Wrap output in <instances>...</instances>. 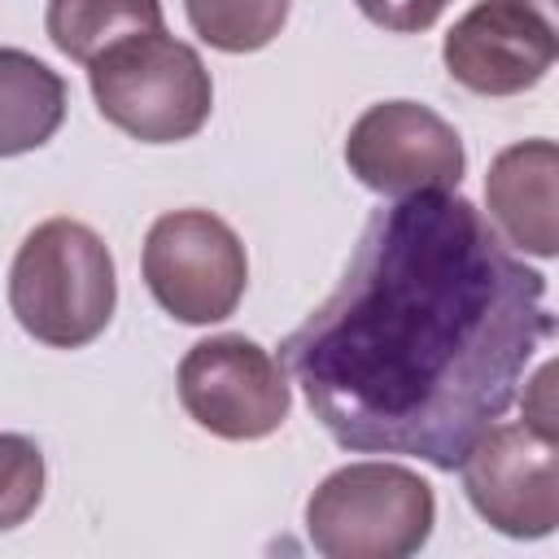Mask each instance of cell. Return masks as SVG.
I'll use <instances>...</instances> for the list:
<instances>
[{"label":"cell","instance_id":"6da1fadb","mask_svg":"<svg viewBox=\"0 0 559 559\" xmlns=\"http://www.w3.org/2000/svg\"><path fill=\"white\" fill-rule=\"evenodd\" d=\"M550 332L542 271L467 197L415 192L367 218L341 284L284 336L280 362L336 445L454 472Z\"/></svg>","mask_w":559,"mask_h":559},{"label":"cell","instance_id":"7a4b0ae2","mask_svg":"<svg viewBox=\"0 0 559 559\" xmlns=\"http://www.w3.org/2000/svg\"><path fill=\"white\" fill-rule=\"evenodd\" d=\"M114 301V253L87 223L48 218L17 245L9 306L26 336L52 349H83L109 328Z\"/></svg>","mask_w":559,"mask_h":559},{"label":"cell","instance_id":"3957f363","mask_svg":"<svg viewBox=\"0 0 559 559\" xmlns=\"http://www.w3.org/2000/svg\"><path fill=\"white\" fill-rule=\"evenodd\" d=\"M87 83L100 118L140 144H179L197 135L214 109L205 61L166 31L135 35L96 57Z\"/></svg>","mask_w":559,"mask_h":559},{"label":"cell","instance_id":"277c9868","mask_svg":"<svg viewBox=\"0 0 559 559\" xmlns=\"http://www.w3.org/2000/svg\"><path fill=\"white\" fill-rule=\"evenodd\" d=\"M437 520L432 485L402 463L336 467L306 502L310 546L328 559H406Z\"/></svg>","mask_w":559,"mask_h":559},{"label":"cell","instance_id":"5b68a950","mask_svg":"<svg viewBox=\"0 0 559 559\" xmlns=\"http://www.w3.org/2000/svg\"><path fill=\"white\" fill-rule=\"evenodd\" d=\"M144 284L179 323L227 319L249 284L240 236L210 210H170L144 236Z\"/></svg>","mask_w":559,"mask_h":559},{"label":"cell","instance_id":"8992f818","mask_svg":"<svg viewBox=\"0 0 559 559\" xmlns=\"http://www.w3.org/2000/svg\"><path fill=\"white\" fill-rule=\"evenodd\" d=\"M179 402L205 432L223 441H258L288 419V376L258 341L227 332L197 341L183 354Z\"/></svg>","mask_w":559,"mask_h":559},{"label":"cell","instance_id":"52a82bcc","mask_svg":"<svg viewBox=\"0 0 559 559\" xmlns=\"http://www.w3.org/2000/svg\"><path fill=\"white\" fill-rule=\"evenodd\" d=\"M476 515L520 542L559 528V445L537 428L489 424L459 463Z\"/></svg>","mask_w":559,"mask_h":559},{"label":"cell","instance_id":"ba28073f","mask_svg":"<svg viewBox=\"0 0 559 559\" xmlns=\"http://www.w3.org/2000/svg\"><path fill=\"white\" fill-rule=\"evenodd\" d=\"M349 175L380 197L454 192L467 166L459 131L419 100H380L345 135Z\"/></svg>","mask_w":559,"mask_h":559},{"label":"cell","instance_id":"9c48e42d","mask_svg":"<svg viewBox=\"0 0 559 559\" xmlns=\"http://www.w3.org/2000/svg\"><path fill=\"white\" fill-rule=\"evenodd\" d=\"M559 57L550 31L524 0H480L445 35L441 61L476 96H520L542 83Z\"/></svg>","mask_w":559,"mask_h":559},{"label":"cell","instance_id":"30bf717a","mask_svg":"<svg viewBox=\"0 0 559 559\" xmlns=\"http://www.w3.org/2000/svg\"><path fill=\"white\" fill-rule=\"evenodd\" d=\"M485 205L498 236L533 258H559V144L520 140L489 162Z\"/></svg>","mask_w":559,"mask_h":559},{"label":"cell","instance_id":"8fae6325","mask_svg":"<svg viewBox=\"0 0 559 559\" xmlns=\"http://www.w3.org/2000/svg\"><path fill=\"white\" fill-rule=\"evenodd\" d=\"M44 31L57 52L92 66L109 48L162 31V0H48Z\"/></svg>","mask_w":559,"mask_h":559},{"label":"cell","instance_id":"7c38bea8","mask_svg":"<svg viewBox=\"0 0 559 559\" xmlns=\"http://www.w3.org/2000/svg\"><path fill=\"white\" fill-rule=\"evenodd\" d=\"M66 118V83L22 48L0 52V153L39 148Z\"/></svg>","mask_w":559,"mask_h":559},{"label":"cell","instance_id":"4fadbf2b","mask_svg":"<svg viewBox=\"0 0 559 559\" xmlns=\"http://www.w3.org/2000/svg\"><path fill=\"white\" fill-rule=\"evenodd\" d=\"M293 0H183L192 31L218 52H258L284 22Z\"/></svg>","mask_w":559,"mask_h":559},{"label":"cell","instance_id":"5bb4252c","mask_svg":"<svg viewBox=\"0 0 559 559\" xmlns=\"http://www.w3.org/2000/svg\"><path fill=\"white\" fill-rule=\"evenodd\" d=\"M0 450H4L0 524L13 528V524L39 502V489H44V459H39V450H35L26 437H17V432H9V437L0 441Z\"/></svg>","mask_w":559,"mask_h":559},{"label":"cell","instance_id":"9a60e30c","mask_svg":"<svg viewBox=\"0 0 559 559\" xmlns=\"http://www.w3.org/2000/svg\"><path fill=\"white\" fill-rule=\"evenodd\" d=\"M520 415L528 428H537L542 437H550L559 445V354L533 371V380L520 393Z\"/></svg>","mask_w":559,"mask_h":559},{"label":"cell","instance_id":"2e32d148","mask_svg":"<svg viewBox=\"0 0 559 559\" xmlns=\"http://www.w3.org/2000/svg\"><path fill=\"white\" fill-rule=\"evenodd\" d=\"M362 9L367 22L384 26V31H397V35H415V31H428L450 0H354Z\"/></svg>","mask_w":559,"mask_h":559},{"label":"cell","instance_id":"e0dca14e","mask_svg":"<svg viewBox=\"0 0 559 559\" xmlns=\"http://www.w3.org/2000/svg\"><path fill=\"white\" fill-rule=\"evenodd\" d=\"M528 9H533V17L550 31V39H555V48H559V0H524Z\"/></svg>","mask_w":559,"mask_h":559}]
</instances>
